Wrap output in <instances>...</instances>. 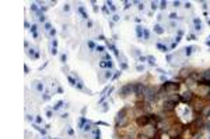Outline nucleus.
<instances>
[{
	"mask_svg": "<svg viewBox=\"0 0 210 139\" xmlns=\"http://www.w3.org/2000/svg\"><path fill=\"white\" fill-rule=\"evenodd\" d=\"M174 106H175V103L171 102V100H168V102H165V103H164V110H172Z\"/></svg>",
	"mask_w": 210,
	"mask_h": 139,
	"instance_id": "obj_1",
	"label": "nucleus"
}]
</instances>
